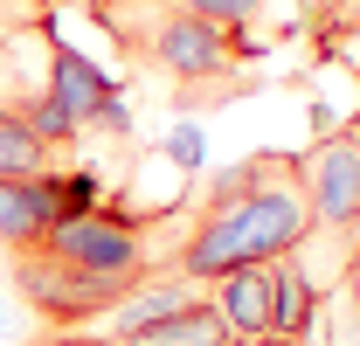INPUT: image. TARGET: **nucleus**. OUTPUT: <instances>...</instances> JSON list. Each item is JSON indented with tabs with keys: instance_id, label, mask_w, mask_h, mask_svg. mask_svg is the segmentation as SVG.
Masks as SVG:
<instances>
[{
	"instance_id": "obj_15",
	"label": "nucleus",
	"mask_w": 360,
	"mask_h": 346,
	"mask_svg": "<svg viewBox=\"0 0 360 346\" xmlns=\"http://www.w3.org/2000/svg\"><path fill=\"white\" fill-rule=\"evenodd\" d=\"M298 7H305V21H333V14H340L347 0H298Z\"/></svg>"
},
{
	"instance_id": "obj_11",
	"label": "nucleus",
	"mask_w": 360,
	"mask_h": 346,
	"mask_svg": "<svg viewBox=\"0 0 360 346\" xmlns=\"http://www.w3.org/2000/svg\"><path fill=\"white\" fill-rule=\"evenodd\" d=\"M42 173H56V153L28 132V118L0 104V180H42Z\"/></svg>"
},
{
	"instance_id": "obj_5",
	"label": "nucleus",
	"mask_w": 360,
	"mask_h": 346,
	"mask_svg": "<svg viewBox=\"0 0 360 346\" xmlns=\"http://www.w3.org/2000/svg\"><path fill=\"white\" fill-rule=\"evenodd\" d=\"M49 257L84 263V270H104V277H146L153 270V243L146 229L111 208H77V215H56V229L42 236Z\"/></svg>"
},
{
	"instance_id": "obj_9",
	"label": "nucleus",
	"mask_w": 360,
	"mask_h": 346,
	"mask_svg": "<svg viewBox=\"0 0 360 346\" xmlns=\"http://www.w3.org/2000/svg\"><path fill=\"white\" fill-rule=\"evenodd\" d=\"M215 312H222L229 340H270V263H243L215 277Z\"/></svg>"
},
{
	"instance_id": "obj_4",
	"label": "nucleus",
	"mask_w": 360,
	"mask_h": 346,
	"mask_svg": "<svg viewBox=\"0 0 360 346\" xmlns=\"http://www.w3.org/2000/svg\"><path fill=\"white\" fill-rule=\"evenodd\" d=\"M298 187L312 208V236L340 243V257L360 243V139L347 125L326 132L319 146L298 153Z\"/></svg>"
},
{
	"instance_id": "obj_16",
	"label": "nucleus",
	"mask_w": 360,
	"mask_h": 346,
	"mask_svg": "<svg viewBox=\"0 0 360 346\" xmlns=\"http://www.w3.org/2000/svg\"><path fill=\"white\" fill-rule=\"evenodd\" d=\"M236 346H277V340H236Z\"/></svg>"
},
{
	"instance_id": "obj_17",
	"label": "nucleus",
	"mask_w": 360,
	"mask_h": 346,
	"mask_svg": "<svg viewBox=\"0 0 360 346\" xmlns=\"http://www.w3.org/2000/svg\"><path fill=\"white\" fill-rule=\"evenodd\" d=\"M0 333H7V305H0Z\"/></svg>"
},
{
	"instance_id": "obj_14",
	"label": "nucleus",
	"mask_w": 360,
	"mask_h": 346,
	"mask_svg": "<svg viewBox=\"0 0 360 346\" xmlns=\"http://www.w3.org/2000/svg\"><path fill=\"white\" fill-rule=\"evenodd\" d=\"M167 146H174L180 167H201V132H194V125H174V139H167Z\"/></svg>"
},
{
	"instance_id": "obj_18",
	"label": "nucleus",
	"mask_w": 360,
	"mask_h": 346,
	"mask_svg": "<svg viewBox=\"0 0 360 346\" xmlns=\"http://www.w3.org/2000/svg\"><path fill=\"white\" fill-rule=\"evenodd\" d=\"M347 132H354V139H360V125H347Z\"/></svg>"
},
{
	"instance_id": "obj_12",
	"label": "nucleus",
	"mask_w": 360,
	"mask_h": 346,
	"mask_svg": "<svg viewBox=\"0 0 360 346\" xmlns=\"http://www.w3.org/2000/svg\"><path fill=\"white\" fill-rule=\"evenodd\" d=\"M187 7L194 21H208V28H222L236 49H250V28H257V14H264V0H174Z\"/></svg>"
},
{
	"instance_id": "obj_6",
	"label": "nucleus",
	"mask_w": 360,
	"mask_h": 346,
	"mask_svg": "<svg viewBox=\"0 0 360 346\" xmlns=\"http://www.w3.org/2000/svg\"><path fill=\"white\" fill-rule=\"evenodd\" d=\"M42 49H49V90H56V104L70 111V125H77V139H84V132L118 104V84H111L77 42H63V35H49Z\"/></svg>"
},
{
	"instance_id": "obj_13",
	"label": "nucleus",
	"mask_w": 360,
	"mask_h": 346,
	"mask_svg": "<svg viewBox=\"0 0 360 346\" xmlns=\"http://www.w3.org/2000/svg\"><path fill=\"white\" fill-rule=\"evenodd\" d=\"M340 305H347V319H360V243L340 257Z\"/></svg>"
},
{
	"instance_id": "obj_3",
	"label": "nucleus",
	"mask_w": 360,
	"mask_h": 346,
	"mask_svg": "<svg viewBox=\"0 0 360 346\" xmlns=\"http://www.w3.org/2000/svg\"><path fill=\"white\" fill-rule=\"evenodd\" d=\"M7 257H14V298L42 326H90L139 284V277H104V270H84V263H63V257H49L42 243L35 250H7Z\"/></svg>"
},
{
	"instance_id": "obj_7",
	"label": "nucleus",
	"mask_w": 360,
	"mask_h": 346,
	"mask_svg": "<svg viewBox=\"0 0 360 346\" xmlns=\"http://www.w3.org/2000/svg\"><path fill=\"white\" fill-rule=\"evenodd\" d=\"M63 215V194H56V173L42 180H0V243L7 250H35Z\"/></svg>"
},
{
	"instance_id": "obj_10",
	"label": "nucleus",
	"mask_w": 360,
	"mask_h": 346,
	"mask_svg": "<svg viewBox=\"0 0 360 346\" xmlns=\"http://www.w3.org/2000/svg\"><path fill=\"white\" fill-rule=\"evenodd\" d=\"M201 291L187 284V277H174V270H146L125 298L111 305L104 319H90V326H111V333H132V326H153V319H167V312H180V305H194Z\"/></svg>"
},
{
	"instance_id": "obj_2",
	"label": "nucleus",
	"mask_w": 360,
	"mask_h": 346,
	"mask_svg": "<svg viewBox=\"0 0 360 346\" xmlns=\"http://www.w3.org/2000/svg\"><path fill=\"white\" fill-rule=\"evenodd\" d=\"M97 14L132 56V70H153L174 90V104H222L250 84V49H236L222 28L194 21L174 0H104Z\"/></svg>"
},
{
	"instance_id": "obj_1",
	"label": "nucleus",
	"mask_w": 360,
	"mask_h": 346,
	"mask_svg": "<svg viewBox=\"0 0 360 346\" xmlns=\"http://www.w3.org/2000/svg\"><path fill=\"white\" fill-rule=\"evenodd\" d=\"M305 243H312V208H305V187H298V160L291 153H257V160H236L201 194L194 229L180 236V250L160 270H174L187 284H215L243 263L291 257Z\"/></svg>"
},
{
	"instance_id": "obj_8",
	"label": "nucleus",
	"mask_w": 360,
	"mask_h": 346,
	"mask_svg": "<svg viewBox=\"0 0 360 346\" xmlns=\"http://www.w3.org/2000/svg\"><path fill=\"white\" fill-rule=\"evenodd\" d=\"M312 326H319V284H312V270L298 263V250H291V257H270V340L298 346Z\"/></svg>"
}]
</instances>
